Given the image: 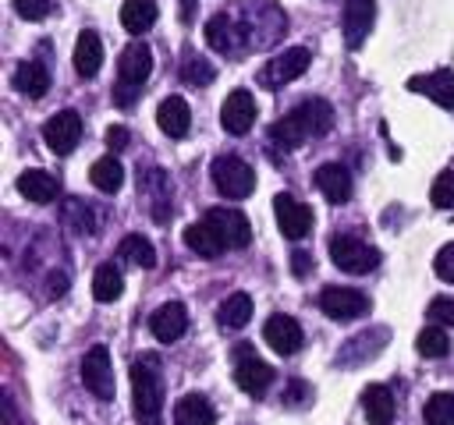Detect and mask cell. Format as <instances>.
Masks as SVG:
<instances>
[{
    "label": "cell",
    "mask_w": 454,
    "mask_h": 425,
    "mask_svg": "<svg viewBox=\"0 0 454 425\" xmlns=\"http://www.w3.org/2000/svg\"><path fill=\"white\" fill-rule=\"evenodd\" d=\"M415 347L422 358H443L450 351V340H447V329L443 326H426L419 336H415Z\"/></svg>",
    "instance_id": "cell-33"
},
{
    "label": "cell",
    "mask_w": 454,
    "mask_h": 425,
    "mask_svg": "<svg viewBox=\"0 0 454 425\" xmlns=\"http://www.w3.org/2000/svg\"><path fill=\"white\" fill-rule=\"evenodd\" d=\"M89 181H92L103 195H117L121 184H124V166H121L114 156H103V159H96V163L89 166Z\"/></svg>",
    "instance_id": "cell-31"
},
{
    "label": "cell",
    "mask_w": 454,
    "mask_h": 425,
    "mask_svg": "<svg viewBox=\"0 0 454 425\" xmlns=\"http://www.w3.org/2000/svg\"><path fill=\"white\" fill-rule=\"evenodd\" d=\"M319 308L330 319H358L369 312V298L362 290H351V287H326L319 294Z\"/></svg>",
    "instance_id": "cell-13"
},
{
    "label": "cell",
    "mask_w": 454,
    "mask_h": 425,
    "mask_svg": "<svg viewBox=\"0 0 454 425\" xmlns=\"http://www.w3.org/2000/svg\"><path fill=\"white\" fill-rule=\"evenodd\" d=\"M248 319H252V298H248L245 290H234V294L216 308V322H220L223 329H241V326H248Z\"/></svg>",
    "instance_id": "cell-30"
},
{
    "label": "cell",
    "mask_w": 454,
    "mask_h": 425,
    "mask_svg": "<svg viewBox=\"0 0 454 425\" xmlns=\"http://www.w3.org/2000/svg\"><path fill=\"white\" fill-rule=\"evenodd\" d=\"M433 269H436V276H440L443 283H454V244H443V248L436 251Z\"/></svg>",
    "instance_id": "cell-39"
},
{
    "label": "cell",
    "mask_w": 454,
    "mask_h": 425,
    "mask_svg": "<svg viewBox=\"0 0 454 425\" xmlns=\"http://www.w3.org/2000/svg\"><path fill=\"white\" fill-rule=\"evenodd\" d=\"M298 113H301V120H305V128H309V135H312V138L330 135V128H333V106H330L326 99L309 96V99L298 106Z\"/></svg>",
    "instance_id": "cell-26"
},
{
    "label": "cell",
    "mask_w": 454,
    "mask_h": 425,
    "mask_svg": "<svg viewBox=\"0 0 454 425\" xmlns=\"http://www.w3.org/2000/svg\"><path fill=\"white\" fill-rule=\"evenodd\" d=\"M429 198H433L436 209H454V170L436 174V181L429 188Z\"/></svg>",
    "instance_id": "cell-36"
},
{
    "label": "cell",
    "mask_w": 454,
    "mask_h": 425,
    "mask_svg": "<svg viewBox=\"0 0 454 425\" xmlns=\"http://www.w3.org/2000/svg\"><path fill=\"white\" fill-rule=\"evenodd\" d=\"M177 4H181V21L188 25L195 18V0H177Z\"/></svg>",
    "instance_id": "cell-42"
},
{
    "label": "cell",
    "mask_w": 454,
    "mask_h": 425,
    "mask_svg": "<svg viewBox=\"0 0 454 425\" xmlns=\"http://www.w3.org/2000/svg\"><path fill=\"white\" fill-rule=\"evenodd\" d=\"M11 4L25 21H43L50 14V0H11Z\"/></svg>",
    "instance_id": "cell-37"
},
{
    "label": "cell",
    "mask_w": 454,
    "mask_h": 425,
    "mask_svg": "<svg viewBox=\"0 0 454 425\" xmlns=\"http://www.w3.org/2000/svg\"><path fill=\"white\" fill-rule=\"evenodd\" d=\"M372 21H376V0H344L340 28H344L348 50H358L365 42V35L372 32Z\"/></svg>",
    "instance_id": "cell-11"
},
{
    "label": "cell",
    "mask_w": 454,
    "mask_h": 425,
    "mask_svg": "<svg viewBox=\"0 0 454 425\" xmlns=\"http://www.w3.org/2000/svg\"><path fill=\"white\" fill-rule=\"evenodd\" d=\"M121 290H124V276H121V269H117L114 262L96 266V273H92V298L103 301V305H110V301L121 298Z\"/></svg>",
    "instance_id": "cell-29"
},
{
    "label": "cell",
    "mask_w": 454,
    "mask_h": 425,
    "mask_svg": "<svg viewBox=\"0 0 454 425\" xmlns=\"http://www.w3.org/2000/svg\"><path fill=\"white\" fill-rule=\"evenodd\" d=\"M99 67H103V42H99V35L92 28H85L78 35V42H74V71L82 78H92Z\"/></svg>",
    "instance_id": "cell-23"
},
{
    "label": "cell",
    "mask_w": 454,
    "mask_h": 425,
    "mask_svg": "<svg viewBox=\"0 0 454 425\" xmlns=\"http://www.w3.org/2000/svg\"><path fill=\"white\" fill-rule=\"evenodd\" d=\"M362 407H365V421L369 425H390L394 421V393L383 382H372L362 393Z\"/></svg>",
    "instance_id": "cell-22"
},
{
    "label": "cell",
    "mask_w": 454,
    "mask_h": 425,
    "mask_svg": "<svg viewBox=\"0 0 454 425\" xmlns=\"http://www.w3.org/2000/svg\"><path fill=\"white\" fill-rule=\"evenodd\" d=\"M220 124L231 135H248V128L255 124V96L248 89H234L220 106Z\"/></svg>",
    "instance_id": "cell-12"
},
{
    "label": "cell",
    "mask_w": 454,
    "mask_h": 425,
    "mask_svg": "<svg viewBox=\"0 0 454 425\" xmlns=\"http://www.w3.org/2000/svg\"><path fill=\"white\" fill-rule=\"evenodd\" d=\"M82 382L99 400H110L114 397V361H110V351L103 344H96V347L85 351V358H82Z\"/></svg>",
    "instance_id": "cell-7"
},
{
    "label": "cell",
    "mask_w": 454,
    "mask_h": 425,
    "mask_svg": "<svg viewBox=\"0 0 454 425\" xmlns=\"http://www.w3.org/2000/svg\"><path fill=\"white\" fill-rule=\"evenodd\" d=\"M234 358H238V365H234V382H238L248 397H262V393L270 390V382H273V368H270L266 361H259L248 344H241V347L234 351Z\"/></svg>",
    "instance_id": "cell-8"
},
{
    "label": "cell",
    "mask_w": 454,
    "mask_h": 425,
    "mask_svg": "<svg viewBox=\"0 0 454 425\" xmlns=\"http://www.w3.org/2000/svg\"><path fill=\"white\" fill-rule=\"evenodd\" d=\"M316 188L323 191L326 202L340 205V202L351 198V174H348L340 163H323V166L316 170Z\"/></svg>",
    "instance_id": "cell-19"
},
{
    "label": "cell",
    "mask_w": 454,
    "mask_h": 425,
    "mask_svg": "<svg viewBox=\"0 0 454 425\" xmlns=\"http://www.w3.org/2000/svg\"><path fill=\"white\" fill-rule=\"evenodd\" d=\"M408 89L429 96V99H433L436 106H443V110H454V71H447V67L408 78Z\"/></svg>",
    "instance_id": "cell-16"
},
{
    "label": "cell",
    "mask_w": 454,
    "mask_h": 425,
    "mask_svg": "<svg viewBox=\"0 0 454 425\" xmlns=\"http://www.w3.org/2000/svg\"><path fill=\"white\" fill-rule=\"evenodd\" d=\"M121 25L131 35H142L156 25V4L153 0H124L121 4Z\"/></svg>",
    "instance_id": "cell-28"
},
{
    "label": "cell",
    "mask_w": 454,
    "mask_h": 425,
    "mask_svg": "<svg viewBox=\"0 0 454 425\" xmlns=\"http://www.w3.org/2000/svg\"><path fill=\"white\" fill-rule=\"evenodd\" d=\"M273 209H277V227H280L284 237L301 241L312 230V209L301 205V202H294L291 195H277L273 198Z\"/></svg>",
    "instance_id": "cell-14"
},
{
    "label": "cell",
    "mask_w": 454,
    "mask_h": 425,
    "mask_svg": "<svg viewBox=\"0 0 454 425\" xmlns=\"http://www.w3.org/2000/svg\"><path fill=\"white\" fill-rule=\"evenodd\" d=\"M131 397H135V418L138 425H160L163 418V379L153 358H142L131 365Z\"/></svg>",
    "instance_id": "cell-1"
},
{
    "label": "cell",
    "mask_w": 454,
    "mask_h": 425,
    "mask_svg": "<svg viewBox=\"0 0 454 425\" xmlns=\"http://www.w3.org/2000/svg\"><path fill=\"white\" fill-rule=\"evenodd\" d=\"M429 319L436 326H454V298H433L429 301Z\"/></svg>",
    "instance_id": "cell-38"
},
{
    "label": "cell",
    "mask_w": 454,
    "mask_h": 425,
    "mask_svg": "<svg viewBox=\"0 0 454 425\" xmlns=\"http://www.w3.org/2000/svg\"><path fill=\"white\" fill-rule=\"evenodd\" d=\"M43 142L50 145V152L67 156L78 142H82V117L74 110H60L43 124Z\"/></svg>",
    "instance_id": "cell-9"
},
{
    "label": "cell",
    "mask_w": 454,
    "mask_h": 425,
    "mask_svg": "<svg viewBox=\"0 0 454 425\" xmlns=\"http://www.w3.org/2000/svg\"><path fill=\"white\" fill-rule=\"evenodd\" d=\"M11 81H14L18 92H25L28 99H35V96H46V89H50V71H46L39 60H21V64L14 67V74H11Z\"/></svg>",
    "instance_id": "cell-24"
},
{
    "label": "cell",
    "mask_w": 454,
    "mask_h": 425,
    "mask_svg": "<svg viewBox=\"0 0 454 425\" xmlns=\"http://www.w3.org/2000/svg\"><path fill=\"white\" fill-rule=\"evenodd\" d=\"M206 220L213 223V230L223 237L227 248H248V241H252V223H248L245 212L227 209V205H213V209H206Z\"/></svg>",
    "instance_id": "cell-10"
},
{
    "label": "cell",
    "mask_w": 454,
    "mask_h": 425,
    "mask_svg": "<svg viewBox=\"0 0 454 425\" xmlns=\"http://www.w3.org/2000/svg\"><path fill=\"white\" fill-rule=\"evenodd\" d=\"M209 174H213V184H216V191L223 195V198H248L252 191H255V170L241 159V156H216L213 159V166H209Z\"/></svg>",
    "instance_id": "cell-4"
},
{
    "label": "cell",
    "mask_w": 454,
    "mask_h": 425,
    "mask_svg": "<svg viewBox=\"0 0 454 425\" xmlns=\"http://www.w3.org/2000/svg\"><path fill=\"white\" fill-rule=\"evenodd\" d=\"M270 138H273V145H277V149L291 152V149L305 145L312 135H309V128H305L301 113H298V110H291V113H284L280 120H273V128H270Z\"/></svg>",
    "instance_id": "cell-20"
},
{
    "label": "cell",
    "mask_w": 454,
    "mask_h": 425,
    "mask_svg": "<svg viewBox=\"0 0 454 425\" xmlns=\"http://www.w3.org/2000/svg\"><path fill=\"white\" fill-rule=\"evenodd\" d=\"M426 425H454V393H433L422 407Z\"/></svg>",
    "instance_id": "cell-34"
},
{
    "label": "cell",
    "mask_w": 454,
    "mask_h": 425,
    "mask_svg": "<svg viewBox=\"0 0 454 425\" xmlns=\"http://www.w3.org/2000/svg\"><path fill=\"white\" fill-rule=\"evenodd\" d=\"M291 266H294V276H305V273L312 269V255H305V251H294V255H291Z\"/></svg>",
    "instance_id": "cell-41"
},
{
    "label": "cell",
    "mask_w": 454,
    "mask_h": 425,
    "mask_svg": "<svg viewBox=\"0 0 454 425\" xmlns=\"http://www.w3.org/2000/svg\"><path fill=\"white\" fill-rule=\"evenodd\" d=\"M156 124H160L163 135L184 138L188 128H192V110H188V103H184L181 96H167V99L156 106Z\"/></svg>",
    "instance_id": "cell-18"
},
{
    "label": "cell",
    "mask_w": 454,
    "mask_h": 425,
    "mask_svg": "<svg viewBox=\"0 0 454 425\" xmlns=\"http://www.w3.org/2000/svg\"><path fill=\"white\" fill-rule=\"evenodd\" d=\"M181 78L188 81V85H209L213 78H216V71H213V64L206 60V57H199V53H188L184 57V64H181Z\"/></svg>",
    "instance_id": "cell-35"
},
{
    "label": "cell",
    "mask_w": 454,
    "mask_h": 425,
    "mask_svg": "<svg viewBox=\"0 0 454 425\" xmlns=\"http://www.w3.org/2000/svg\"><path fill=\"white\" fill-rule=\"evenodd\" d=\"M18 191H21L28 202L46 205V202L57 198V181H53L46 170H25V174L18 177Z\"/></svg>",
    "instance_id": "cell-27"
},
{
    "label": "cell",
    "mask_w": 454,
    "mask_h": 425,
    "mask_svg": "<svg viewBox=\"0 0 454 425\" xmlns=\"http://www.w3.org/2000/svg\"><path fill=\"white\" fill-rule=\"evenodd\" d=\"M149 329H153V336H156L160 344H174V340H181L184 329H188V312H184V305H181V301H167V305H160V308L149 315Z\"/></svg>",
    "instance_id": "cell-15"
},
{
    "label": "cell",
    "mask_w": 454,
    "mask_h": 425,
    "mask_svg": "<svg viewBox=\"0 0 454 425\" xmlns=\"http://www.w3.org/2000/svg\"><path fill=\"white\" fill-rule=\"evenodd\" d=\"M149 71H153L149 46L145 42H128L124 53H121V60H117V92H114V99L121 106H131L135 103L131 96H135V89H142L149 81Z\"/></svg>",
    "instance_id": "cell-2"
},
{
    "label": "cell",
    "mask_w": 454,
    "mask_h": 425,
    "mask_svg": "<svg viewBox=\"0 0 454 425\" xmlns=\"http://www.w3.org/2000/svg\"><path fill=\"white\" fill-rule=\"evenodd\" d=\"M206 42L216 53H223V57H238L245 46H259L255 42V32L248 25H241L234 11H220V14H213L206 21Z\"/></svg>",
    "instance_id": "cell-3"
},
{
    "label": "cell",
    "mask_w": 454,
    "mask_h": 425,
    "mask_svg": "<svg viewBox=\"0 0 454 425\" xmlns=\"http://www.w3.org/2000/svg\"><path fill=\"white\" fill-rule=\"evenodd\" d=\"M309 60H312V50L309 46H287L284 53H277L262 71H259V85L262 89H280L294 78H301L309 71Z\"/></svg>",
    "instance_id": "cell-6"
},
{
    "label": "cell",
    "mask_w": 454,
    "mask_h": 425,
    "mask_svg": "<svg viewBox=\"0 0 454 425\" xmlns=\"http://www.w3.org/2000/svg\"><path fill=\"white\" fill-rule=\"evenodd\" d=\"M106 145H110V149H114V152H121V149H124V145H128V131H124V128H121V124H114V128H110V131H106Z\"/></svg>",
    "instance_id": "cell-40"
},
{
    "label": "cell",
    "mask_w": 454,
    "mask_h": 425,
    "mask_svg": "<svg viewBox=\"0 0 454 425\" xmlns=\"http://www.w3.org/2000/svg\"><path fill=\"white\" fill-rule=\"evenodd\" d=\"M330 259L344 273H372L380 266V251L355 234H333L330 237Z\"/></svg>",
    "instance_id": "cell-5"
},
{
    "label": "cell",
    "mask_w": 454,
    "mask_h": 425,
    "mask_svg": "<svg viewBox=\"0 0 454 425\" xmlns=\"http://www.w3.org/2000/svg\"><path fill=\"white\" fill-rule=\"evenodd\" d=\"M213 421H216V411L202 393H184L174 404V425H213Z\"/></svg>",
    "instance_id": "cell-21"
},
{
    "label": "cell",
    "mask_w": 454,
    "mask_h": 425,
    "mask_svg": "<svg viewBox=\"0 0 454 425\" xmlns=\"http://www.w3.org/2000/svg\"><path fill=\"white\" fill-rule=\"evenodd\" d=\"M262 336L266 344L277 351V354H294L301 347V326L291 319V315H270L266 326H262Z\"/></svg>",
    "instance_id": "cell-17"
},
{
    "label": "cell",
    "mask_w": 454,
    "mask_h": 425,
    "mask_svg": "<svg viewBox=\"0 0 454 425\" xmlns=\"http://www.w3.org/2000/svg\"><path fill=\"white\" fill-rule=\"evenodd\" d=\"M117 255H121L124 262H131V266H142V269L156 266V251H153V244H149L142 234H128V237L121 241Z\"/></svg>",
    "instance_id": "cell-32"
},
{
    "label": "cell",
    "mask_w": 454,
    "mask_h": 425,
    "mask_svg": "<svg viewBox=\"0 0 454 425\" xmlns=\"http://www.w3.org/2000/svg\"><path fill=\"white\" fill-rule=\"evenodd\" d=\"M184 244H188L195 255H202V259H216V255L227 248V244H223V237L213 230V223H209V220L184 227Z\"/></svg>",
    "instance_id": "cell-25"
}]
</instances>
